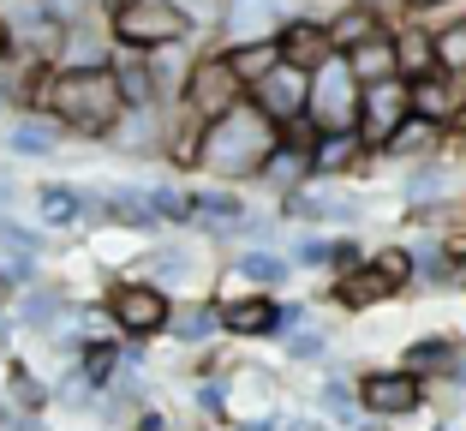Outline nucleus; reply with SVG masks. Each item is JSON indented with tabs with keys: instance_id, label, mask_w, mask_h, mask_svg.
I'll return each instance as SVG.
<instances>
[{
	"instance_id": "obj_1",
	"label": "nucleus",
	"mask_w": 466,
	"mask_h": 431,
	"mask_svg": "<svg viewBox=\"0 0 466 431\" xmlns=\"http://www.w3.org/2000/svg\"><path fill=\"white\" fill-rule=\"evenodd\" d=\"M25 114H48L78 144H108L114 126L126 120V97L114 67H42Z\"/></svg>"
},
{
	"instance_id": "obj_2",
	"label": "nucleus",
	"mask_w": 466,
	"mask_h": 431,
	"mask_svg": "<svg viewBox=\"0 0 466 431\" xmlns=\"http://www.w3.org/2000/svg\"><path fill=\"white\" fill-rule=\"evenodd\" d=\"M281 150V126L263 108H251V97L233 114L204 126V162H198V180H221V186H258L269 156Z\"/></svg>"
},
{
	"instance_id": "obj_3",
	"label": "nucleus",
	"mask_w": 466,
	"mask_h": 431,
	"mask_svg": "<svg viewBox=\"0 0 466 431\" xmlns=\"http://www.w3.org/2000/svg\"><path fill=\"white\" fill-rule=\"evenodd\" d=\"M108 36H114V48L156 55V48H198V36H209V30L198 25V13L186 0H114Z\"/></svg>"
},
{
	"instance_id": "obj_4",
	"label": "nucleus",
	"mask_w": 466,
	"mask_h": 431,
	"mask_svg": "<svg viewBox=\"0 0 466 431\" xmlns=\"http://www.w3.org/2000/svg\"><path fill=\"white\" fill-rule=\"evenodd\" d=\"M102 306H108L114 330H120V342H162L167 323H174V293L156 288L150 276H132V270H120V276L102 288Z\"/></svg>"
},
{
	"instance_id": "obj_5",
	"label": "nucleus",
	"mask_w": 466,
	"mask_h": 431,
	"mask_svg": "<svg viewBox=\"0 0 466 431\" xmlns=\"http://www.w3.org/2000/svg\"><path fill=\"white\" fill-rule=\"evenodd\" d=\"M246 97H251V90H246V78L233 72L228 48H221L216 36H204V42H198V55H192V72H186V90H179V108L198 114V120L209 126V120H221V114H233Z\"/></svg>"
},
{
	"instance_id": "obj_6",
	"label": "nucleus",
	"mask_w": 466,
	"mask_h": 431,
	"mask_svg": "<svg viewBox=\"0 0 466 431\" xmlns=\"http://www.w3.org/2000/svg\"><path fill=\"white\" fill-rule=\"evenodd\" d=\"M275 216L293 228H359L365 222V198L353 180H305L275 198Z\"/></svg>"
},
{
	"instance_id": "obj_7",
	"label": "nucleus",
	"mask_w": 466,
	"mask_h": 431,
	"mask_svg": "<svg viewBox=\"0 0 466 431\" xmlns=\"http://www.w3.org/2000/svg\"><path fill=\"white\" fill-rule=\"evenodd\" d=\"M216 312L228 342H269L288 330V300L269 288H239V282H216Z\"/></svg>"
},
{
	"instance_id": "obj_8",
	"label": "nucleus",
	"mask_w": 466,
	"mask_h": 431,
	"mask_svg": "<svg viewBox=\"0 0 466 431\" xmlns=\"http://www.w3.org/2000/svg\"><path fill=\"white\" fill-rule=\"evenodd\" d=\"M359 407L377 426H395V419H412L431 407V384L412 377L407 365H365L359 372Z\"/></svg>"
},
{
	"instance_id": "obj_9",
	"label": "nucleus",
	"mask_w": 466,
	"mask_h": 431,
	"mask_svg": "<svg viewBox=\"0 0 466 431\" xmlns=\"http://www.w3.org/2000/svg\"><path fill=\"white\" fill-rule=\"evenodd\" d=\"M293 13H305L299 0H221L209 36H216L221 48H233V42H269V36H281V25H288Z\"/></svg>"
},
{
	"instance_id": "obj_10",
	"label": "nucleus",
	"mask_w": 466,
	"mask_h": 431,
	"mask_svg": "<svg viewBox=\"0 0 466 431\" xmlns=\"http://www.w3.org/2000/svg\"><path fill=\"white\" fill-rule=\"evenodd\" d=\"M359 97H365V84L347 72V60H329L323 72H311V120L323 132H359Z\"/></svg>"
},
{
	"instance_id": "obj_11",
	"label": "nucleus",
	"mask_w": 466,
	"mask_h": 431,
	"mask_svg": "<svg viewBox=\"0 0 466 431\" xmlns=\"http://www.w3.org/2000/svg\"><path fill=\"white\" fill-rule=\"evenodd\" d=\"M186 198H192V228H198L204 240H216V246H228V240L239 234V222L251 216V198H246V186L192 180V186H186Z\"/></svg>"
},
{
	"instance_id": "obj_12",
	"label": "nucleus",
	"mask_w": 466,
	"mask_h": 431,
	"mask_svg": "<svg viewBox=\"0 0 466 431\" xmlns=\"http://www.w3.org/2000/svg\"><path fill=\"white\" fill-rule=\"evenodd\" d=\"M407 120H412V84L407 78L365 84V97H359V139H365L370 150H383Z\"/></svg>"
},
{
	"instance_id": "obj_13",
	"label": "nucleus",
	"mask_w": 466,
	"mask_h": 431,
	"mask_svg": "<svg viewBox=\"0 0 466 431\" xmlns=\"http://www.w3.org/2000/svg\"><path fill=\"white\" fill-rule=\"evenodd\" d=\"M6 18H13V36H18V48H25L30 60H42V67H66V36H72L66 18H55L42 0H13Z\"/></svg>"
},
{
	"instance_id": "obj_14",
	"label": "nucleus",
	"mask_w": 466,
	"mask_h": 431,
	"mask_svg": "<svg viewBox=\"0 0 466 431\" xmlns=\"http://www.w3.org/2000/svg\"><path fill=\"white\" fill-rule=\"evenodd\" d=\"M389 300H395V282L370 264V258H365V264H353V270H341V276H329V288H323V306L341 312V318L377 312V306H389Z\"/></svg>"
},
{
	"instance_id": "obj_15",
	"label": "nucleus",
	"mask_w": 466,
	"mask_h": 431,
	"mask_svg": "<svg viewBox=\"0 0 466 431\" xmlns=\"http://www.w3.org/2000/svg\"><path fill=\"white\" fill-rule=\"evenodd\" d=\"M126 270H132V276H150L156 288H167L174 300H192L198 293V246H144Z\"/></svg>"
},
{
	"instance_id": "obj_16",
	"label": "nucleus",
	"mask_w": 466,
	"mask_h": 431,
	"mask_svg": "<svg viewBox=\"0 0 466 431\" xmlns=\"http://www.w3.org/2000/svg\"><path fill=\"white\" fill-rule=\"evenodd\" d=\"M275 42H281V60L299 72H323L329 60H341L335 55V36H329V18H317V13H293Z\"/></svg>"
},
{
	"instance_id": "obj_17",
	"label": "nucleus",
	"mask_w": 466,
	"mask_h": 431,
	"mask_svg": "<svg viewBox=\"0 0 466 431\" xmlns=\"http://www.w3.org/2000/svg\"><path fill=\"white\" fill-rule=\"evenodd\" d=\"M251 108H263L275 126H293L305 108H311V72H299V67L281 60L263 84H251Z\"/></svg>"
},
{
	"instance_id": "obj_18",
	"label": "nucleus",
	"mask_w": 466,
	"mask_h": 431,
	"mask_svg": "<svg viewBox=\"0 0 466 431\" xmlns=\"http://www.w3.org/2000/svg\"><path fill=\"white\" fill-rule=\"evenodd\" d=\"M221 282H239V288H288L293 282V258L281 246H239L221 270Z\"/></svg>"
},
{
	"instance_id": "obj_19",
	"label": "nucleus",
	"mask_w": 466,
	"mask_h": 431,
	"mask_svg": "<svg viewBox=\"0 0 466 431\" xmlns=\"http://www.w3.org/2000/svg\"><path fill=\"white\" fill-rule=\"evenodd\" d=\"M167 342H174V348H186V354L228 342V335H221L216 293H192V300H179V306H174V323H167Z\"/></svg>"
},
{
	"instance_id": "obj_20",
	"label": "nucleus",
	"mask_w": 466,
	"mask_h": 431,
	"mask_svg": "<svg viewBox=\"0 0 466 431\" xmlns=\"http://www.w3.org/2000/svg\"><path fill=\"white\" fill-rule=\"evenodd\" d=\"M0 144H6L13 156H25V162H48V156H60L72 139L48 120V114H13V120L0 126Z\"/></svg>"
},
{
	"instance_id": "obj_21",
	"label": "nucleus",
	"mask_w": 466,
	"mask_h": 431,
	"mask_svg": "<svg viewBox=\"0 0 466 431\" xmlns=\"http://www.w3.org/2000/svg\"><path fill=\"white\" fill-rule=\"evenodd\" d=\"M395 72L407 84L442 72L437 67V30H431V18H395Z\"/></svg>"
},
{
	"instance_id": "obj_22",
	"label": "nucleus",
	"mask_w": 466,
	"mask_h": 431,
	"mask_svg": "<svg viewBox=\"0 0 466 431\" xmlns=\"http://www.w3.org/2000/svg\"><path fill=\"white\" fill-rule=\"evenodd\" d=\"M454 354H461V335L425 330V335H412L407 348H400L395 365H407V372H412V377H425V384H442V377H449V365H454Z\"/></svg>"
},
{
	"instance_id": "obj_23",
	"label": "nucleus",
	"mask_w": 466,
	"mask_h": 431,
	"mask_svg": "<svg viewBox=\"0 0 466 431\" xmlns=\"http://www.w3.org/2000/svg\"><path fill=\"white\" fill-rule=\"evenodd\" d=\"M30 198H36V228H55V234H66V228H78L90 216L78 180H42Z\"/></svg>"
},
{
	"instance_id": "obj_24",
	"label": "nucleus",
	"mask_w": 466,
	"mask_h": 431,
	"mask_svg": "<svg viewBox=\"0 0 466 431\" xmlns=\"http://www.w3.org/2000/svg\"><path fill=\"white\" fill-rule=\"evenodd\" d=\"M365 156H370V144L359 132H323L311 150V180H353Z\"/></svg>"
},
{
	"instance_id": "obj_25",
	"label": "nucleus",
	"mask_w": 466,
	"mask_h": 431,
	"mask_svg": "<svg viewBox=\"0 0 466 431\" xmlns=\"http://www.w3.org/2000/svg\"><path fill=\"white\" fill-rule=\"evenodd\" d=\"M395 30V18L389 13H377V6H335L329 13V36H335V55H353V48H365V42H377V36H389Z\"/></svg>"
},
{
	"instance_id": "obj_26",
	"label": "nucleus",
	"mask_w": 466,
	"mask_h": 431,
	"mask_svg": "<svg viewBox=\"0 0 466 431\" xmlns=\"http://www.w3.org/2000/svg\"><path fill=\"white\" fill-rule=\"evenodd\" d=\"M0 395H6V407H18V414H30V419H42L48 407H55V384H42V377L30 372V360H18V354H6Z\"/></svg>"
},
{
	"instance_id": "obj_27",
	"label": "nucleus",
	"mask_w": 466,
	"mask_h": 431,
	"mask_svg": "<svg viewBox=\"0 0 466 431\" xmlns=\"http://www.w3.org/2000/svg\"><path fill=\"white\" fill-rule=\"evenodd\" d=\"M114 78H120V97H126V108H167L162 102V84H156V67H150V55H132V48H114Z\"/></svg>"
},
{
	"instance_id": "obj_28",
	"label": "nucleus",
	"mask_w": 466,
	"mask_h": 431,
	"mask_svg": "<svg viewBox=\"0 0 466 431\" xmlns=\"http://www.w3.org/2000/svg\"><path fill=\"white\" fill-rule=\"evenodd\" d=\"M449 192H454V162H442V156H425V162L400 168V198H407V210H425Z\"/></svg>"
},
{
	"instance_id": "obj_29",
	"label": "nucleus",
	"mask_w": 466,
	"mask_h": 431,
	"mask_svg": "<svg viewBox=\"0 0 466 431\" xmlns=\"http://www.w3.org/2000/svg\"><path fill=\"white\" fill-rule=\"evenodd\" d=\"M437 150H442V126L412 114V120L400 126V132H395V139H389L377 156H383L389 168H407V162H425V156H437Z\"/></svg>"
},
{
	"instance_id": "obj_30",
	"label": "nucleus",
	"mask_w": 466,
	"mask_h": 431,
	"mask_svg": "<svg viewBox=\"0 0 466 431\" xmlns=\"http://www.w3.org/2000/svg\"><path fill=\"white\" fill-rule=\"evenodd\" d=\"M412 114L419 120H437V126H454L461 120V97H454V78L449 72H431V78H419L412 84Z\"/></svg>"
},
{
	"instance_id": "obj_31",
	"label": "nucleus",
	"mask_w": 466,
	"mask_h": 431,
	"mask_svg": "<svg viewBox=\"0 0 466 431\" xmlns=\"http://www.w3.org/2000/svg\"><path fill=\"white\" fill-rule=\"evenodd\" d=\"M317 407L335 419V426H359V431H370L377 419H365V407H359V377H323L317 384Z\"/></svg>"
},
{
	"instance_id": "obj_32",
	"label": "nucleus",
	"mask_w": 466,
	"mask_h": 431,
	"mask_svg": "<svg viewBox=\"0 0 466 431\" xmlns=\"http://www.w3.org/2000/svg\"><path fill=\"white\" fill-rule=\"evenodd\" d=\"M0 264H48V234L6 210L0 216Z\"/></svg>"
},
{
	"instance_id": "obj_33",
	"label": "nucleus",
	"mask_w": 466,
	"mask_h": 431,
	"mask_svg": "<svg viewBox=\"0 0 466 431\" xmlns=\"http://www.w3.org/2000/svg\"><path fill=\"white\" fill-rule=\"evenodd\" d=\"M341 60H347V72H353L359 84L400 78V72H395V30H389V36H377V42H365V48H353V55H341Z\"/></svg>"
},
{
	"instance_id": "obj_34",
	"label": "nucleus",
	"mask_w": 466,
	"mask_h": 431,
	"mask_svg": "<svg viewBox=\"0 0 466 431\" xmlns=\"http://www.w3.org/2000/svg\"><path fill=\"white\" fill-rule=\"evenodd\" d=\"M228 60H233V72L246 78V90H251V84H263L275 67H281V42H275V36L269 42H233Z\"/></svg>"
},
{
	"instance_id": "obj_35",
	"label": "nucleus",
	"mask_w": 466,
	"mask_h": 431,
	"mask_svg": "<svg viewBox=\"0 0 466 431\" xmlns=\"http://www.w3.org/2000/svg\"><path fill=\"white\" fill-rule=\"evenodd\" d=\"M412 228H425V234H466V192H449L425 210H407Z\"/></svg>"
},
{
	"instance_id": "obj_36",
	"label": "nucleus",
	"mask_w": 466,
	"mask_h": 431,
	"mask_svg": "<svg viewBox=\"0 0 466 431\" xmlns=\"http://www.w3.org/2000/svg\"><path fill=\"white\" fill-rule=\"evenodd\" d=\"M305 180H311V156H305V150H288V144H281V150L269 156V168H263V180H258V186L281 198V192H293V186H305Z\"/></svg>"
},
{
	"instance_id": "obj_37",
	"label": "nucleus",
	"mask_w": 466,
	"mask_h": 431,
	"mask_svg": "<svg viewBox=\"0 0 466 431\" xmlns=\"http://www.w3.org/2000/svg\"><path fill=\"white\" fill-rule=\"evenodd\" d=\"M370 264H377L389 282H395V293L419 288V264H412V240H383V246H370Z\"/></svg>"
},
{
	"instance_id": "obj_38",
	"label": "nucleus",
	"mask_w": 466,
	"mask_h": 431,
	"mask_svg": "<svg viewBox=\"0 0 466 431\" xmlns=\"http://www.w3.org/2000/svg\"><path fill=\"white\" fill-rule=\"evenodd\" d=\"M431 30H437V67L442 72H466V6L431 18Z\"/></svg>"
},
{
	"instance_id": "obj_39",
	"label": "nucleus",
	"mask_w": 466,
	"mask_h": 431,
	"mask_svg": "<svg viewBox=\"0 0 466 431\" xmlns=\"http://www.w3.org/2000/svg\"><path fill=\"white\" fill-rule=\"evenodd\" d=\"M329 342H335V335L323 330V323H305V330L281 335V354H288L293 365H323V360H329Z\"/></svg>"
},
{
	"instance_id": "obj_40",
	"label": "nucleus",
	"mask_w": 466,
	"mask_h": 431,
	"mask_svg": "<svg viewBox=\"0 0 466 431\" xmlns=\"http://www.w3.org/2000/svg\"><path fill=\"white\" fill-rule=\"evenodd\" d=\"M55 18H66V25H78V18H102V0H42Z\"/></svg>"
},
{
	"instance_id": "obj_41",
	"label": "nucleus",
	"mask_w": 466,
	"mask_h": 431,
	"mask_svg": "<svg viewBox=\"0 0 466 431\" xmlns=\"http://www.w3.org/2000/svg\"><path fill=\"white\" fill-rule=\"evenodd\" d=\"M442 6L454 0H395V18H442Z\"/></svg>"
},
{
	"instance_id": "obj_42",
	"label": "nucleus",
	"mask_w": 466,
	"mask_h": 431,
	"mask_svg": "<svg viewBox=\"0 0 466 431\" xmlns=\"http://www.w3.org/2000/svg\"><path fill=\"white\" fill-rule=\"evenodd\" d=\"M126 431H174V426H167V414H162V407H150V402H144L132 419H126Z\"/></svg>"
},
{
	"instance_id": "obj_43",
	"label": "nucleus",
	"mask_w": 466,
	"mask_h": 431,
	"mask_svg": "<svg viewBox=\"0 0 466 431\" xmlns=\"http://www.w3.org/2000/svg\"><path fill=\"white\" fill-rule=\"evenodd\" d=\"M442 390H461V395H466V342H461V354H454L449 377H442Z\"/></svg>"
},
{
	"instance_id": "obj_44",
	"label": "nucleus",
	"mask_w": 466,
	"mask_h": 431,
	"mask_svg": "<svg viewBox=\"0 0 466 431\" xmlns=\"http://www.w3.org/2000/svg\"><path fill=\"white\" fill-rule=\"evenodd\" d=\"M18 204V180H13V168H0V216Z\"/></svg>"
},
{
	"instance_id": "obj_45",
	"label": "nucleus",
	"mask_w": 466,
	"mask_h": 431,
	"mask_svg": "<svg viewBox=\"0 0 466 431\" xmlns=\"http://www.w3.org/2000/svg\"><path fill=\"white\" fill-rule=\"evenodd\" d=\"M13 335H18V318H13V312H0V354L13 348Z\"/></svg>"
},
{
	"instance_id": "obj_46",
	"label": "nucleus",
	"mask_w": 466,
	"mask_h": 431,
	"mask_svg": "<svg viewBox=\"0 0 466 431\" xmlns=\"http://www.w3.org/2000/svg\"><path fill=\"white\" fill-rule=\"evenodd\" d=\"M13 300H18V282L0 270V312H13Z\"/></svg>"
},
{
	"instance_id": "obj_47",
	"label": "nucleus",
	"mask_w": 466,
	"mask_h": 431,
	"mask_svg": "<svg viewBox=\"0 0 466 431\" xmlns=\"http://www.w3.org/2000/svg\"><path fill=\"white\" fill-rule=\"evenodd\" d=\"M13 48H18V36H13V18L0 13V55H13Z\"/></svg>"
},
{
	"instance_id": "obj_48",
	"label": "nucleus",
	"mask_w": 466,
	"mask_h": 431,
	"mask_svg": "<svg viewBox=\"0 0 466 431\" xmlns=\"http://www.w3.org/2000/svg\"><path fill=\"white\" fill-rule=\"evenodd\" d=\"M233 431H281L275 419H233Z\"/></svg>"
},
{
	"instance_id": "obj_49",
	"label": "nucleus",
	"mask_w": 466,
	"mask_h": 431,
	"mask_svg": "<svg viewBox=\"0 0 466 431\" xmlns=\"http://www.w3.org/2000/svg\"><path fill=\"white\" fill-rule=\"evenodd\" d=\"M299 426H305V431H341V426H335L329 414H323V419H299Z\"/></svg>"
},
{
	"instance_id": "obj_50",
	"label": "nucleus",
	"mask_w": 466,
	"mask_h": 431,
	"mask_svg": "<svg viewBox=\"0 0 466 431\" xmlns=\"http://www.w3.org/2000/svg\"><path fill=\"white\" fill-rule=\"evenodd\" d=\"M353 6H377V13H389V18H395V0H353Z\"/></svg>"
},
{
	"instance_id": "obj_51",
	"label": "nucleus",
	"mask_w": 466,
	"mask_h": 431,
	"mask_svg": "<svg viewBox=\"0 0 466 431\" xmlns=\"http://www.w3.org/2000/svg\"><path fill=\"white\" fill-rule=\"evenodd\" d=\"M461 293H466V258H461Z\"/></svg>"
},
{
	"instance_id": "obj_52",
	"label": "nucleus",
	"mask_w": 466,
	"mask_h": 431,
	"mask_svg": "<svg viewBox=\"0 0 466 431\" xmlns=\"http://www.w3.org/2000/svg\"><path fill=\"white\" fill-rule=\"evenodd\" d=\"M281 431H305V426H299V419H293V426H281Z\"/></svg>"
},
{
	"instance_id": "obj_53",
	"label": "nucleus",
	"mask_w": 466,
	"mask_h": 431,
	"mask_svg": "<svg viewBox=\"0 0 466 431\" xmlns=\"http://www.w3.org/2000/svg\"><path fill=\"white\" fill-rule=\"evenodd\" d=\"M6 6H13V0H0V13H6Z\"/></svg>"
},
{
	"instance_id": "obj_54",
	"label": "nucleus",
	"mask_w": 466,
	"mask_h": 431,
	"mask_svg": "<svg viewBox=\"0 0 466 431\" xmlns=\"http://www.w3.org/2000/svg\"><path fill=\"white\" fill-rule=\"evenodd\" d=\"M461 120H466V114H461Z\"/></svg>"
},
{
	"instance_id": "obj_55",
	"label": "nucleus",
	"mask_w": 466,
	"mask_h": 431,
	"mask_svg": "<svg viewBox=\"0 0 466 431\" xmlns=\"http://www.w3.org/2000/svg\"><path fill=\"white\" fill-rule=\"evenodd\" d=\"M437 431H442V426H437Z\"/></svg>"
}]
</instances>
